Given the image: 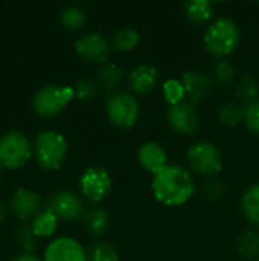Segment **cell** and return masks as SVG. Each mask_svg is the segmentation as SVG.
<instances>
[{
	"mask_svg": "<svg viewBox=\"0 0 259 261\" xmlns=\"http://www.w3.org/2000/svg\"><path fill=\"white\" fill-rule=\"evenodd\" d=\"M154 197L168 206H180L194 194V179L188 170L179 165H168L154 176L151 184Z\"/></svg>",
	"mask_w": 259,
	"mask_h": 261,
	"instance_id": "6da1fadb",
	"label": "cell"
},
{
	"mask_svg": "<svg viewBox=\"0 0 259 261\" xmlns=\"http://www.w3.org/2000/svg\"><path fill=\"white\" fill-rule=\"evenodd\" d=\"M69 151V144L64 135L56 130H44L35 136L34 156L37 164L46 170L53 171L61 168Z\"/></svg>",
	"mask_w": 259,
	"mask_h": 261,
	"instance_id": "7a4b0ae2",
	"label": "cell"
},
{
	"mask_svg": "<svg viewBox=\"0 0 259 261\" xmlns=\"http://www.w3.org/2000/svg\"><path fill=\"white\" fill-rule=\"evenodd\" d=\"M241 40L238 24L231 18H218L205 32L203 43L209 54L214 57H226L232 54Z\"/></svg>",
	"mask_w": 259,
	"mask_h": 261,
	"instance_id": "3957f363",
	"label": "cell"
},
{
	"mask_svg": "<svg viewBox=\"0 0 259 261\" xmlns=\"http://www.w3.org/2000/svg\"><path fill=\"white\" fill-rule=\"evenodd\" d=\"M34 153V145L26 133L9 130L0 136V165L9 170L21 168Z\"/></svg>",
	"mask_w": 259,
	"mask_h": 261,
	"instance_id": "277c9868",
	"label": "cell"
},
{
	"mask_svg": "<svg viewBox=\"0 0 259 261\" xmlns=\"http://www.w3.org/2000/svg\"><path fill=\"white\" fill-rule=\"evenodd\" d=\"M73 98H75V92L72 86L46 84L35 92L32 98V109L38 116L52 118L61 113V110Z\"/></svg>",
	"mask_w": 259,
	"mask_h": 261,
	"instance_id": "5b68a950",
	"label": "cell"
},
{
	"mask_svg": "<svg viewBox=\"0 0 259 261\" xmlns=\"http://www.w3.org/2000/svg\"><path fill=\"white\" fill-rule=\"evenodd\" d=\"M105 113L108 121L119 128H131L140 113L137 99L128 92L111 93L105 102Z\"/></svg>",
	"mask_w": 259,
	"mask_h": 261,
	"instance_id": "8992f818",
	"label": "cell"
},
{
	"mask_svg": "<svg viewBox=\"0 0 259 261\" xmlns=\"http://www.w3.org/2000/svg\"><path fill=\"white\" fill-rule=\"evenodd\" d=\"M188 162L192 171L206 177L217 176L223 167L220 150L214 144L206 141H200L191 145V148L188 150Z\"/></svg>",
	"mask_w": 259,
	"mask_h": 261,
	"instance_id": "52a82bcc",
	"label": "cell"
},
{
	"mask_svg": "<svg viewBox=\"0 0 259 261\" xmlns=\"http://www.w3.org/2000/svg\"><path fill=\"white\" fill-rule=\"evenodd\" d=\"M81 194L92 203L102 202L111 191V177L101 167H89L79 177Z\"/></svg>",
	"mask_w": 259,
	"mask_h": 261,
	"instance_id": "ba28073f",
	"label": "cell"
},
{
	"mask_svg": "<svg viewBox=\"0 0 259 261\" xmlns=\"http://www.w3.org/2000/svg\"><path fill=\"white\" fill-rule=\"evenodd\" d=\"M75 50L84 61L101 64L107 61L111 50V43L99 32H87L76 38Z\"/></svg>",
	"mask_w": 259,
	"mask_h": 261,
	"instance_id": "9c48e42d",
	"label": "cell"
},
{
	"mask_svg": "<svg viewBox=\"0 0 259 261\" xmlns=\"http://www.w3.org/2000/svg\"><path fill=\"white\" fill-rule=\"evenodd\" d=\"M49 210L58 219L73 222L84 216V200L75 191L61 190L52 196L49 202Z\"/></svg>",
	"mask_w": 259,
	"mask_h": 261,
	"instance_id": "30bf717a",
	"label": "cell"
},
{
	"mask_svg": "<svg viewBox=\"0 0 259 261\" xmlns=\"http://www.w3.org/2000/svg\"><path fill=\"white\" fill-rule=\"evenodd\" d=\"M166 119L171 128L180 135H192L200 127V116L195 107L186 101L177 106H171L168 109Z\"/></svg>",
	"mask_w": 259,
	"mask_h": 261,
	"instance_id": "8fae6325",
	"label": "cell"
},
{
	"mask_svg": "<svg viewBox=\"0 0 259 261\" xmlns=\"http://www.w3.org/2000/svg\"><path fill=\"white\" fill-rule=\"evenodd\" d=\"M44 261H89L87 251L72 237H58L52 240L46 251Z\"/></svg>",
	"mask_w": 259,
	"mask_h": 261,
	"instance_id": "7c38bea8",
	"label": "cell"
},
{
	"mask_svg": "<svg viewBox=\"0 0 259 261\" xmlns=\"http://www.w3.org/2000/svg\"><path fill=\"white\" fill-rule=\"evenodd\" d=\"M41 196L29 188H17L11 197V210L21 220H27L41 213Z\"/></svg>",
	"mask_w": 259,
	"mask_h": 261,
	"instance_id": "4fadbf2b",
	"label": "cell"
},
{
	"mask_svg": "<svg viewBox=\"0 0 259 261\" xmlns=\"http://www.w3.org/2000/svg\"><path fill=\"white\" fill-rule=\"evenodd\" d=\"M180 83L183 84L185 93L192 104L205 101L211 92V78L197 70L185 72Z\"/></svg>",
	"mask_w": 259,
	"mask_h": 261,
	"instance_id": "5bb4252c",
	"label": "cell"
},
{
	"mask_svg": "<svg viewBox=\"0 0 259 261\" xmlns=\"http://www.w3.org/2000/svg\"><path fill=\"white\" fill-rule=\"evenodd\" d=\"M137 159L140 165L153 173L154 176L159 174L163 168H166V153L163 147L157 142H145L139 147L137 151Z\"/></svg>",
	"mask_w": 259,
	"mask_h": 261,
	"instance_id": "9a60e30c",
	"label": "cell"
},
{
	"mask_svg": "<svg viewBox=\"0 0 259 261\" xmlns=\"http://www.w3.org/2000/svg\"><path fill=\"white\" fill-rule=\"evenodd\" d=\"M157 81H159V72L151 64H139L128 75L130 87L137 95H145L151 92L157 86Z\"/></svg>",
	"mask_w": 259,
	"mask_h": 261,
	"instance_id": "2e32d148",
	"label": "cell"
},
{
	"mask_svg": "<svg viewBox=\"0 0 259 261\" xmlns=\"http://www.w3.org/2000/svg\"><path fill=\"white\" fill-rule=\"evenodd\" d=\"M110 225L108 213L102 208H93L84 214V228L93 237H101L107 232Z\"/></svg>",
	"mask_w": 259,
	"mask_h": 261,
	"instance_id": "e0dca14e",
	"label": "cell"
},
{
	"mask_svg": "<svg viewBox=\"0 0 259 261\" xmlns=\"http://www.w3.org/2000/svg\"><path fill=\"white\" fill-rule=\"evenodd\" d=\"M124 81V70L116 64H104L96 72V83L99 87L113 92Z\"/></svg>",
	"mask_w": 259,
	"mask_h": 261,
	"instance_id": "ac0fdd59",
	"label": "cell"
},
{
	"mask_svg": "<svg viewBox=\"0 0 259 261\" xmlns=\"http://www.w3.org/2000/svg\"><path fill=\"white\" fill-rule=\"evenodd\" d=\"M185 15L191 23H206L214 17V5L209 0H191L185 5Z\"/></svg>",
	"mask_w": 259,
	"mask_h": 261,
	"instance_id": "d6986e66",
	"label": "cell"
},
{
	"mask_svg": "<svg viewBox=\"0 0 259 261\" xmlns=\"http://www.w3.org/2000/svg\"><path fill=\"white\" fill-rule=\"evenodd\" d=\"M56 226H58V217H56L49 208H46V210H43L41 213H38V214L34 217L32 225H31L34 234H35L38 239L50 237V236L55 232Z\"/></svg>",
	"mask_w": 259,
	"mask_h": 261,
	"instance_id": "ffe728a7",
	"label": "cell"
},
{
	"mask_svg": "<svg viewBox=\"0 0 259 261\" xmlns=\"http://www.w3.org/2000/svg\"><path fill=\"white\" fill-rule=\"evenodd\" d=\"M241 211L244 217L259 226V184L250 187L241 197Z\"/></svg>",
	"mask_w": 259,
	"mask_h": 261,
	"instance_id": "44dd1931",
	"label": "cell"
},
{
	"mask_svg": "<svg viewBox=\"0 0 259 261\" xmlns=\"http://www.w3.org/2000/svg\"><path fill=\"white\" fill-rule=\"evenodd\" d=\"M60 21L67 29H81L87 21V12L79 5H69L61 9Z\"/></svg>",
	"mask_w": 259,
	"mask_h": 261,
	"instance_id": "7402d4cb",
	"label": "cell"
},
{
	"mask_svg": "<svg viewBox=\"0 0 259 261\" xmlns=\"http://www.w3.org/2000/svg\"><path fill=\"white\" fill-rule=\"evenodd\" d=\"M259 95V84L258 81L252 76V75H246L240 84L237 86L235 90V98L238 99V102L246 104V106H252L256 102V98Z\"/></svg>",
	"mask_w": 259,
	"mask_h": 261,
	"instance_id": "603a6c76",
	"label": "cell"
},
{
	"mask_svg": "<svg viewBox=\"0 0 259 261\" xmlns=\"http://www.w3.org/2000/svg\"><path fill=\"white\" fill-rule=\"evenodd\" d=\"M140 35L136 29L133 28H122L118 32H114L111 38V44L116 50L121 52H130L139 44Z\"/></svg>",
	"mask_w": 259,
	"mask_h": 261,
	"instance_id": "cb8c5ba5",
	"label": "cell"
},
{
	"mask_svg": "<svg viewBox=\"0 0 259 261\" xmlns=\"http://www.w3.org/2000/svg\"><path fill=\"white\" fill-rule=\"evenodd\" d=\"M237 249L244 258H258L259 257V232L258 231H246L240 236L237 242Z\"/></svg>",
	"mask_w": 259,
	"mask_h": 261,
	"instance_id": "d4e9b609",
	"label": "cell"
},
{
	"mask_svg": "<svg viewBox=\"0 0 259 261\" xmlns=\"http://www.w3.org/2000/svg\"><path fill=\"white\" fill-rule=\"evenodd\" d=\"M87 260L89 261H119V254L111 243L107 242H96L92 243L87 249Z\"/></svg>",
	"mask_w": 259,
	"mask_h": 261,
	"instance_id": "484cf974",
	"label": "cell"
},
{
	"mask_svg": "<svg viewBox=\"0 0 259 261\" xmlns=\"http://www.w3.org/2000/svg\"><path fill=\"white\" fill-rule=\"evenodd\" d=\"M244 112H246V109L243 106H240L238 102H227V104L220 107L218 119L224 125L235 127V125H238L240 122L244 121Z\"/></svg>",
	"mask_w": 259,
	"mask_h": 261,
	"instance_id": "4316f807",
	"label": "cell"
},
{
	"mask_svg": "<svg viewBox=\"0 0 259 261\" xmlns=\"http://www.w3.org/2000/svg\"><path fill=\"white\" fill-rule=\"evenodd\" d=\"M237 76V70L234 67V64L229 60H221L215 64L214 70H212V78L214 81L220 86V87H229L234 84Z\"/></svg>",
	"mask_w": 259,
	"mask_h": 261,
	"instance_id": "83f0119b",
	"label": "cell"
},
{
	"mask_svg": "<svg viewBox=\"0 0 259 261\" xmlns=\"http://www.w3.org/2000/svg\"><path fill=\"white\" fill-rule=\"evenodd\" d=\"M37 239L38 237L27 225L20 226L15 232V245L18 246L21 254H32V251L37 248Z\"/></svg>",
	"mask_w": 259,
	"mask_h": 261,
	"instance_id": "f1b7e54d",
	"label": "cell"
},
{
	"mask_svg": "<svg viewBox=\"0 0 259 261\" xmlns=\"http://www.w3.org/2000/svg\"><path fill=\"white\" fill-rule=\"evenodd\" d=\"M72 87H73V92H75V98H78L81 101H90V99H93L96 96L99 86H98L96 80L81 78Z\"/></svg>",
	"mask_w": 259,
	"mask_h": 261,
	"instance_id": "f546056e",
	"label": "cell"
},
{
	"mask_svg": "<svg viewBox=\"0 0 259 261\" xmlns=\"http://www.w3.org/2000/svg\"><path fill=\"white\" fill-rule=\"evenodd\" d=\"M163 96L169 102V106H177L183 102L186 93L183 89V84L177 80H168L163 83Z\"/></svg>",
	"mask_w": 259,
	"mask_h": 261,
	"instance_id": "4dcf8cb0",
	"label": "cell"
},
{
	"mask_svg": "<svg viewBox=\"0 0 259 261\" xmlns=\"http://www.w3.org/2000/svg\"><path fill=\"white\" fill-rule=\"evenodd\" d=\"M244 124H246V127L252 133L259 135V101H256L252 106H247L246 107V112H244Z\"/></svg>",
	"mask_w": 259,
	"mask_h": 261,
	"instance_id": "1f68e13d",
	"label": "cell"
},
{
	"mask_svg": "<svg viewBox=\"0 0 259 261\" xmlns=\"http://www.w3.org/2000/svg\"><path fill=\"white\" fill-rule=\"evenodd\" d=\"M203 194H205V197L209 199V200H220V199H223V196H224V187H223V184H221L220 180L211 179V180L205 185Z\"/></svg>",
	"mask_w": 259,
	"mask_h": 261,
	"instance_id": "d6a6232c",
	"label": "cell"
},
{
	"mask_svg": "<svg viewBox=\"0 0 259 261\" xmlns=\"http://www.w3.org/2000/svg\"><path fill=\"white\" fill-rule=\"evenodd\" d=\"M12 261H41L37 255L34 254H18L17 257H14Z\"/></svg>",
	"mask_w": 259,
	"mask_h": 261,
	"instance_id": "836d02e7",
	"label": "cell"
},
{
	"mask_svg": "<svg viewBox=\"0 0 259 261\" xmlns=\"http://www.w3.org/2000/svg\"><path fill=\"white\" fill-rule=\"evenodd\" d=\"M8 210H9V208H8V205L0 199V223L6 219V216H8Z\"/></svg>",
	"mask_w": 259,
	"mask_h": 261,
	"instance_id": "e575fe53",
	"label": "cell"
},
{
	"mask_svg": "<svg viewBox=\"0 0 259 261\" xmlns=\"http://www.w3.org/2000/svg\"><path fill=\"white\" fill-rule=\"evenodd\" d=\"M2 177H3V171H2V165H0V182H2Z\"/></svg>",
	"mask_w": 259,
	"mask_h": 261,
	"instance_id": "d590c367",
	"label": "cell"
},
{
	"mask_svg": "<svg viewBox=\"0 0 259 261\" xmlns=\"http://www.w3.org/2000/svg\"><path fill=\"white\" fill-rule=\"evenodd\" d=\"M255 261H259V257H258V258H256V260H255Z\"/></svg>",
	"mask_w": 259,
	"mask_h": 261,
	"instance_id": "8d00e7d4",
	"label": "cell"
}]
</instances>
